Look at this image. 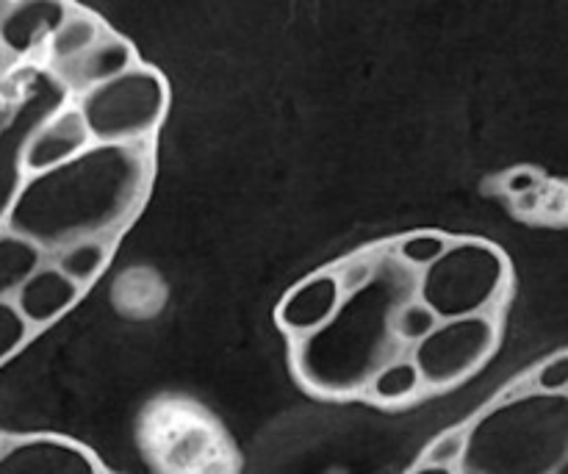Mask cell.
Listing matches in <instances>:
<instances>
[{
	"mask_svg": "<svg viewBox=\"0 0 568 474\" xmlns=\"http://www.w3.org/2000/svg\"><path fill=\"white\" fill-rule=\"evenodd\" d=\"M153 183V148L92 144L55 170L28 175L6 211V228L59 253L83 239L114 242L142 211Z\"/></svg>",
	"mask_w": 568,
	"mask_h": 474,
	"instance_id": "cell-1",
	"label": "cell"
},
{
	"mask_svg": "<svg viewBox=\"0 0 568 474\" xmlns=\"http://www.w3.org/2000/svg\"><path fill=\"white\" fill-rule=\"evenodd\" d=\"M568 455V394L505 400L466 431L458 474H552Z\"/></svg>",
	"mask_w": 568,
	"mask_h": 474,
	"instance_id": "cell-2",
	"label": "cell"
},
{
	"mask_svg": "<svg viewBox=\"0 0 568 474\" xmlns=\"http://www.w3.org/2000/svg\"><path fill=\"white\" fill-rule=\"evenodd\" d=\"M170 109V87L164 75L148 64H136L111 81L87 89L78 111L94 144L150 142Z\"/></svg>",
	"mask_w": 568,
	"mask_h": 474,
	"instance_id": "cell-3",
	"label": "cell"
},
{
	"mask_svg": "<svg viewBox=\"0 0 568 474\" xmlns=\"http://www.w3.org/2000/svg\"><path fill=\"white\" fill-rule=\"evenodd\" d=\"M508 283V261L494 244L466 239L422 270L419 300L442 320L486 314Z\"/></svg>",
	"mask_w": 568,
	"mask_h": 474,
	"instance_id": "cell-4",
	"label": "cell"
},
{
	"mask_svg": "<svg viewBox=\"0 0 568 474\" xmlns=\"http://www.w3.org/2000/svg\"><path fill=\"white\" fill-rule=\"evenodd\" d=\"M494 347H497V327L488 316L442 320L430 336L416 344L414 364L419 366L425 386L447 389L480 370Z\"/></svg>",
	"mask_w": 568,
	"mask_h": 474,
	"instance_id": "cell-5",
	"label": "cell"
},
{
	"mask_svg": "<svg viewBox=\"0 0 568 474\" xmlns=\"http://www.w3.org/2000/svg\"><path fill=\"white\" fill-rule=\"evenodd\" d=\"M92 144V133H89L78 105L75 109H61L26 139L20 153V170L26 178L55 170Z\"/></svg>",
	"mask_w": 568,
	"mask_h": 474,
	"instance_id": "cell-6",
	"label": "cell"
},
{
	"mask_svg": "<svg viewBox=\"0 0 568 474\" xmlns=\"http://www.w3.org/2000/svg\"><path fill=\"white\" fill-rule=\"evenodd\" d=\"M344 300V286L333 272H320L286 294L277 309V322L294 336H311L331 325Z\"/></svg>",
	"mask_w": 568,
	"mask_h": 474,
	"instance_id": "cell-7",
	"label": "cell"
},
{
	"mask_svg": "<svg viewBox=\"0 0 568 474\" xmlns=\"http://www.w3.org/2000/svg\"><path fill=\"white\" fill-rule=\"evenodd\" d=\"M0 474H100L92 455L64 438H26L0 453Z\"/></svg>",
	"mask_w": 568,
	"mask_h": 474,
	"instance_id": "cell-8",
	"label": "cell"
},
{
	"mask_svg": "<svg viewBox=\"0 0 568 474\" xmlns=\"http://www.w3.org/2000/svg\"><path fill=\"white\" fill-rule=\"evenodd\" d=\"M83 289L55 264H42L14 294V305L33 331L53 325L78 303Z\"/></svg>",
	"mask_w": 568,
	"mask_h": 474,
	"instance_id": "cell-9",
	"label": "cell"
},
{
	"mask_svg": "<svg viewBox=\"0 0 568 474\" xmlns=\"http://www.w3.org/2000/svg\"><path fill=\"white\" fill-rule=\"evenodd\" d=\"M136 50L128 39H122L120 33L105 31L87 53H81L78 59L67 61V64L53 67L55 75L67 83L70 89H75L78 94H83L87 89L98 87V83L111 81V78L122 75L125 70L136 67Z\"/></svg>",
	"mask_w": 568,
	"mask_h": 474,
	"instance_id": "cell-10",
	"label": "cell"
},
{
	"mask_svg": "<svg viewBox=\"0 0 568 474\" xmlns=\"http://www.w3.org/2000/svg\"><path fill=\"white\" fill-rule=\"evenodd\" d=\"M67 11H70L67 0H14L0 31V42L17 56L28 53L39 42H48L53 37Z\"/></svg>",
	"mask_w": 568,
	"mask_h": 474,
	"instance_id": "cell-11",
	"label": "cell"
},
{
	"mask_svg": "<svg viewBox=\"0 0 568 474\" xmlns=\"http://www.w3.org/2000/svg\"><path fill=\"white\" fill-rule=\"evenodd\" d=\"M44 264V250L22 233L0 231V300H14L22 283Z\"/></svg>",
	"mask_w": 568,
	"mask_h": 474,
	"instance_id": "cell-12",
	"label": "cell"
},
{
	"mask_svg": "<svg viewBox=\"0 0 568 474\" xmlns=\"http://www.w3.org/2000/svg\"><path fill=\"white\" fill-rule=\"evenodd\" d=\"M105 31H109V28H103V22L94 14L70 9L64 20H61V26L53 31V37L48 39L50 64L61 67L67 64V61L78 59V56L87 53Z\"/></svg>",
	"mask_w": 568,
	"mask_h": 474,
	"instance_id": "cell-13",
	"label": "cell"
},
{
	"mask_svg": "<svg viewBox=\"0 0 568 474\" xmlns=\"http://www.w3.org/2000/svg\"><path fill=\"white\" fill-rule=\"evenodd\" d=\"M111 248H114L111 239H83V242L67 244L64 250H59L53 264L59 266L67 278H72L78 286L87 289L98 281L100 272L109 264Z\"/></svg>",
	"mask_w": 568,
	"mask_h": 474,
	"instance_id": "cell-14",
	"label": "cell"
},
{
	"mask_svg": "<svg viewBox=\"0 0 568 474\" xmlns=\"http://www.w3.org/2000/svg\"><path fill=\"white\" fill-rule=\"evenodd\" d=\"M422 386L419 366L414 361H394V364L383 366L372 381V394L381 403H405L414 397Z\"/></svg>",
	"mask_w": 568,
	"mask_h": 474,
	"instance_id": "cell-15",
	"label": "cell"
},
{
	"mask_svg": "<svg viewBox=\"0 0 568 474\" xmlns=\"http://www.w3.org/2000/svg\"><path fill=\"white\" fill-rule=\"evenodd\" d=\"M449 236L436 231H419L408 233L397 242V255L408 266H416V270H427L430 264H436L444 253L449 250Z\"/></svg>",
	"mask_w": 568,
	"mask_h": 474,
	"instance_id": "cell-16",
	"label": "cell"
},
{
	"mask_svg": "<svg viewBox=\"0 0 568 474\" xmlns=\"http://www.w3.org/2000/svg\"><path fill=\"white\" fill-rule=\"evenodd\" d=\"M438 322H442V316H438L430 305L422 303V300H414V303L403 305V309L397 311V316H394V333H397L403 342L419 344L422 339H427L436 331Z\"/></svg>",
	"mask_w": 568,
	"mask_h": 474,
	"instance_id": "cell-17",
	"label": "cell"
},
{
	"mask_svg": "<svg viewBox=\"0 0 568 474\" xmlns=\"http://www.w3.org/2000/svg\"><path fill=\"white\" fill-rule=\"evenodd\" d=\"M31 331L33 327L20 314L14 300H0V364L20 353L22 344L31 339Z\"/></svg>",
	"mask_w": 568,
	"mask_h": 474,
	"instance_id": "cell-18",
	"label": "cell"
},
{
	"mask_svg": "<svg viewBox=\"0 0 568 474\" xmlns=\"http://www.w3.org/2000/svg\"><path fill=\"white\" fill-rule=\"evenodd\" d=\"M464 450H466V431H449L430 444V450H427L425 455V464L458 466L460 458H464Z\"/></svg>",
	"mask_w": 568,
	"mask_h": 474,
	"instance_id": "cell-19",
	"label": "cell"
},
{
	"mask_svg": "<svg viewBox=\"0 0 568 474\" xmlns=\"http://www.w3.org/2000/svg\"><path fill=\"white\" fill-rule=\"evenodd\" d=\"M536 389L547 394H568V353L555 355L536 372Z\"/></svg>",
	"mask_w": 568,
	"mask_h": 474,
	"instance_id": "cell-20",
	"label": "cell"
},
{
	"mask_svg": "<svg viewBox=\"0 0 568 474\" xmlns=\"http://www.w3.org/2000/svg\"><path fill=\"white\" fill-rule=\"evenodd\" d=\"M541 183V178H538L536 170H527V167H521V170H514L508 175V181H505V189H508V194H527L532 192V189Z\"/></svg>",
	"mask_w": 568,
	"mask_h": 474,
	"instance_id": "cell-21",
	"label": "cell"
},
{
	"mask_svg": "<svg viewBox=\"0 0 568 474\" xmlns=\"http://www.w3.org/2000/svg\"><path fill=\"white\" fill-rule=\"evenodd\" d=\"M410 474H458L455 466H436V464H422L419 470H414Z\"/></svg>",
	"mask_w": 568,
	"mask_h": 474,
	"instance_id": "cell-22",
	"label": "cell"
},
{
	"mask_svg": "<svg viewBox=\"0 0 568 474\" xmlns=\"http://www.w3.org/2000/svg\"><path fill=\"white\" fill-rule=\"evenodd\" d=\"M11 6H14V0H0V31H3V22L6 17H9Z\"/></svg>",
	"mask_w": 568,
	"mask_h": 474,
	"instance_id": "cell-23",
	"label": "cell"
},
{
	"mask_svg": "<svg viewBox=\"0 0 568 474\" xmlns=\"http://www.w3.org/2000/svg\"><path fill=\"white\" fill-rule=\"evenodd\" d=\"M552 474H568V455H566L564 461H560L558 466H555V472H552Z\"/></svg>",
	"mask_w": 568,
	"mask_h": 474,
	"instance_id": "cell-24",
	"label": "cell"
},
{
	"mask_svg": "<svg viewBox=\"0 0 568 474\" xmlns=\"http://www.w3.org/2000/svg\"><path fill=\"white\" fill-rule=\"evenodd\" d=\"M0 453H3V450H0Z\"/></svg>",
	"mask_w": 568,
	"mask_h": 474,
	"instance_id": "cell-25",
	"label": "cell"
}]
</instances>
